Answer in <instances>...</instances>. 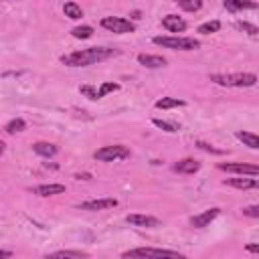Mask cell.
<instances>
[{
    "mask_svg": "<svg viewBox=\"0 0 259 259\" xmlns=\"http://www.w3.org/2000/svg\"><path fill=\"white\" fill-rule=\"evenodd\" d=\"M154 45L174 51H194L200 47V42L190 36H154Z\"/></svg>",
    "mask_w": 259,
    "mask_h": 259,
    "instance_id": "cell-3",
    "label": "cell"
},
{
    "mask_svg": "<svg viewBox=\"0 0 259 259\" xmlns=\"http://www.w3.org/2000/svg\"><path fill=\"white\" fill-rule=\"evenodd\" d=\"M119 89V85L117 83H103L101 87H99V91H97V97L101 99V97H105L107 93H111V91H117Z\"/></svg>",
    "mask_w": 259,
    "mask_h": 259,
    "instance_id": "cell-28",
    "label": "cell"
},
{
    "mask_svg": "<svg viewBox=\"0 0 259 259\" xmlns=\"http://www.w3.org/2000/svg\"><path fill=\"white\" fill-rule=\"evenodd\" d=\"M32 150L42 158H51V156H55L59 152V148L55 144H51V142H36V144H32Z\"/></svg>",
    "mask_w": 259,
    "mask_h": 259,
    "instance_id": "cell-17",
    "label": "cell"
},
{
    "mask_svg": "<svg viewBox=\"0 0 259 259\" xmlns=\"http://www.w3.org/2000/svg\"><path fill=\"white\" fill-rule=\"evenodd\" d=\"M225 184H229V186H233V188H239V190H249V188H257V186H259V182L255 180V176L243 178V174H241L239 178H227Z\"/></svg>",
    "mask_w": 259,
    "mask_h": 259,
    "instance_id": "cell-12",
    "label": "cell"
},
{
    "mask_svg": "<svg viewBox=\"0 0 259 259\" xmlns=\"http://www.w3.org/2000/svg\"><path fill=\"white\" fill-rule=\"evenodd\" d=\"M247 251H251V253H259V245H247Z\"/></svg>",
    "mask_w": 259,
    "mask_h": 259,
    "instance_id": "cell-33",
    "label": "cell"
},
{
    "mask_svg": "<svg viewBox=\"0 0 259 259\" xmlns=\"http://www.w3.org/2000/svg\"><path fill=\"white\" fill-rule=\"evenodd\" d=\"M210 81L223 87H253L257 83V75L255 73H229V75L214 73L210 75Z\"/></svg>",
    "mask_w": 259,
    "mask_h": 259,
    "instance_id": "cell-2",
    "label": "cell"
},
{
    "mask_svg": "<svg viewBox=\"0 0 259 259\" xmlns=\"http://www.w3.org/2000/svg\"><path fill=\"white\" fill-rule=\"evenodd\" d=\"M196 146L200 148V150H204V152H212V154H223V150H219V148H212L210 144H206V142H196Z\"/></svg>",
    "mask_w": 259,
    "mask_h": 259,
    "instance_id": "cell-31",
    "label": "cell"
},
{
    "mask_svg": "<svg viewBox=\"0 0 259 259\" xmlns=\"http://www.w3.org/2000/svg\"><path fill=\"white\" fill-rule=\"evenodd\" d=\"M237 28H239V30H245V32L251 34V36H257V32H259V28H257L255 24H251V22H239Z\"/></svg>",
    "mask_w": 259,
    "mask_h": 259,
    "instance_id": "cell-29",
    "label": "cell"
},
{
    "mask_svg": "<svg viewBox=\"0 0 259 259\" xmlns=\"http://www.w3.org/2000/svg\"><path fill=\"white\" fill-rule=\"evenodd\" d=\"M32 192L38 196H55L65 192V184H38L32 188Z\"/></svg>",
    "mask_w": 259,
    "mask_h": 259,
    "instance_id": "cell-13",
    "label": "cell"
},
{
    "mask_svg": "<svg viewBox=\"0 0 259 259\" xmlns=\"http://www.w3.org/2000/svg\"><path fill=\"white\" fill-rule=\"evenodd\" d=\"M79 93H81V95H85V97H87V99H91V101L99 99V97H97V89H95V87H91V85H81V87H79Z\"/></svg>",
    "mask_w": 259,
    "mask_h": 259,
    "instance_id": "cell-27",
    "label": "cell"
},
{
    "mask_svg": "<svg viewBox=\"0 0 259 259\" xmlns=\"http://www.w3.org/2000/svg\"><path fill=\"white\" fill-rule=\"evenodd\" d=\"M49 257H73V259H81V257H87V253L85 251H69V249H65V251H55Z\"/></svg>",
    "mask_w": 259,
    "mask_h": 259,
    "instance_id": "cell-24",
    "label": "cell"
},
{
    "mask_svg": "<svg viewBox=\"0 0 259 259\" xmlns=\"http://www.w3.org/2000/svg\"><path fill=\"white\" fill-rule=\"evenodd\" d=\"M138 63L148 67V69H158V67H164L166 65V59L160 57V55H138Z\"/></svg>",
    "mask_w": 259,
    "mask_h": 259,
    "instance_id": "cell-15",
    "label": "cell"
},
{
    "mask_svg": "<svg viewBox=\"0 0 259 259\" xmlns=\"http://www.w3.org/2000/svg\"><path fill=\"white\" fill-rule=\"evenodd\" d=\"M184 101L182 99H176V97H162L156 101V107L158 109H172V107H182Z\"/></svg>",
    "mask_w": 259,
    "mask_h": 259,
    "instance_id": "cell-20",
    "label": "cell"
},
{
    "mask_svg": "<svg viewBox=\"0 0 259 259\" xmlns=\"http://www.w3.org/2000/svg\"><path fill=\"white\" fill-rule=\"evenodd\" d=\"M176 4L186 12H196L202 8V0H176Z\"/></svg>",
    "mask_w": 259,
    "mask_h": 259,
    "instance_id": "cell-21",
    "label": "cell"
},
{
    "mask_svg": "<svg viewBox=\"0 0 259 259\" xmlns=\"http://www.w3.org/2000/svg\"><path fill=\"white\" fill-rule=\"evenodd\" d=\"M8 257H12V251H4V249H0V259H8Z\"/></svg>",
    "mask_w": 259,
    "mask_h": 259,
    "instance_id": "cell-32",
    "label": "cell"
},
{
    "mask_svg": "<svg viewBox=\"0 0 259 259\" xmlns=\"http://www.w3.org/2000/svg\"><path fill=\"white\" fill-rule=\"evenodd\" d=\"M225 8L229 12H239V10H253L257 8V2L255 0H225L223 2Z\"/></svg>",
    "mask_w": 259,
    "mask_h": 259,
    "instance_id": "cell-14",
    "label": "cell"
},
{
    "mask_svg": "<svg viewBox=\"0 0 259 259\" xmlns=\"http://www.w3.org/2000/svg\"><path fill=\"white\" fill-rule=\"evenodd\" d=\"M162 26L168 30V32H184L186 30V22L178 16V14H168L162 18Z\"/></svg>",
    "mask_w": 259,
    "mask_h": 259,
    "instance_id": "cell-11",
    "label": "cell"
},
{
    "mask_svg": "<svg viewBox=\"0 0 259 259\" xmlns=\"http://www.w3.org/2000/svg\"><path fill=\"white\" fill-rule=\"evenodd\" d=\"M130 148L127 146H121V144H113V146H103L99 148L93 156L95 160L99 162H115V160H123V158H130Z\"/></svg>",
    "mask_w": 259,
    "mask_h": 259,
    "instance_id": "cell-4",
    "label": "cell"
},
{
    "mask_svg": "<svg viewBox=\"0 0 259 259\" xmlns=\"http://www.w3.org/2000/svg\"><path fill=\"white\" fill-rule=\"evenodd\" d=\"M219 170L233 172V174H247V176H257L259 168L255 164H243V162H221Z\"/></svg>",
    "mask_w": 259,
    "mask_h": 259,
    "instance_id": "cell-7",
    "label": "cell"
},
{
    "mask_svg": "<svg viewBox=\"0 0 259 259\" xmlns=\"http://www.w3.org/2000/svg\"><path fill=\"white\" fill-rule=\"evenodd\" d=\"M219 212H221V208H217V206H212V208H208V210H204V212H200V214H194L192 219H190V225L194 227V229H202V227H208L217 217H219Z\"/></svg>",
    "mask_w": 259,
    "mask_h": 259,
    "instance_id": "cell-9",
    "label": "cell"
},
{
    "mask_svg": "<svg viewBox=\"0 0 259 259\" xmlns=\"http://www.w3.org/2000/svg\"><path fill=\"white\" fill-rule=\"evenodd\" d=\"M235 136H237V140H241L247 148H251V150H257V148H259V138H257L253 132H237Z\"/></svg>",
    "mask_w": 259,
    "mask_h": 259,
    "instance_id": "cell-18",
    "label": "cell"
},
{
    "mask_svg": "<svg viewBox=\"0 0 259 259\" xmlns=\"http://www.w3.org/2000/svg\"><path fill=\"white\" fill-rule=\"evenodd\" d=\"M101 26L115 34H127V32L136 30L134 22H130L127 18H121V16H105V18H101Z\"/></svg>",
    "mask_w": 259,
    "mask_h": 259,
    "instance_id": "cell-6",
    "label": "cell"
},
{
    "mask_svg": "<svg viewBox=\"0 0 259 259\" xmlns=\"http://www.w3.org/2000/svg\"><path fill=\"white\" fill-rule=\"evenodd\" d=\"M152 123H154L156 127H160V130L168 132V134L178 132V125H176V123H172V121H164V119H152Z\"/></svg>",
    "mask_w": 259,
    "mask_h": 259,
    "instance_id": "cell-25",
    "label": "cell"
},
{
    "mask_svg": "<svg viewBox=\"0 0 259 259\" xmlns=\"http://www.w3.org/2000/svg\"><path fill=\"white\" fill-rule=\"evenodd\" d=\"M71 34H73L75 38H89V36L93 34V28H91V26H75V28L71 30Z\"/></svg>",
    "mask_w": 259,
    "mask_h": 259,
    "instance_id": "cell-26",
    "label": "cell"
},
{
    "mask_svg": "<svg viewBox=\"0 0 259 259\" xmlns=\"http://www.w3.org/2000/svg\"><path fill=\"white\" fill-rule=\"evenodd\" d=\"M119 55L117 49H107V47H91V49H83V51H75L69 55L61 57V63L67 67H87V65H95L101 63L105 59H111Z\"/></svg>",
    "mask_w": 259,
    "mask_h": 259,
    "instance_id": "cell-1",
    "label": "cell"
},
{
    "mask_svg": "<svg viewBox=\"0 0 259 259\" xmlns=\"http://www.w3.org/2000/svg\"><path fill=\"white\" fill-rule=\"evenodd\" d=\"M63 12H65V16H67V18H71V20H79V18L83 16L81 6H79V4H75V2H65Z\"/></svg>",
    "mask_w": 259,
    "mask_h": 259,
    "instance_id": "cell-19",
    "label": "cell"
},
{
    "mask_svg": "<svg viewBox=\"0 0 259 259\" xmlns=\"http://www.w3.org/2000/svg\"><path fill=\"white\" fill-rule=\"evenodd\" d=\"M125 221H127L130 225H134V227H146V229H156V227L162 225L160 219L150 217V214H127Z\"/></svg>",
    "mask_w": 259,
    "mask_h": 259,
    "instance_id": "cell-10",
    "label": "cell"
},
{
    "mask_svg": "<svg viewBox=\"0 0 259 259\" xmlns=\"http://www.w3.org/2000/svg\"><path fill=\"white\" fill-rule=\"evenodd\" d=\"M198 168H200V162H196L192 158H184V160L174 164V170L182 172V174H194V172H198Z\"/></svg>",
    "mask_w": 259,
    "mask_h": 259,
    "instance_id": "cell-16",
    "label": "cell"
},
{
    "mask_svg": "<svg viewBox=\"0 0 259 259\" xmlns=\"http://www.w3.org/2000/svg\"><path fill=\"white\" fill-rule=\"evenodd\" d=\"M4 130H6L8 134H16V132H24V130H26V121H24V119H20V117H16V119H12V121H8Z\"/></svg>",
    "mask_w": 259,
    "mask_h": 259,
    "instance_id": "cell-22",
    "label": "cell"
},
{
    "mask_svg": "<svg viewBox=\"0 0 259 259\" xmlns=\"http://www.w3.org/2000/svg\"><path fill=\"white\" fill-rule=\"evenodd\" d=\"M113 206H117L115 198H93V200H85L79 204L81 210H107Z\"/></svg>",
    "mask_w": 259,
    "mask_h": 259,
    "instance_id": "cell-8",
    "label": "cell"
},
{
    "mask_svg": "<svg viewBox=\"0 0 259 259\" xmlns=\"http://www.w3.org/2000/svg\"><path fill=\"white\" fill-rule=\"evenodd\" d=\"M243 214H245V217H251V219H257V217H259V206H257V204L245 206V208H243Z\"/></svg>",
    "mask_w": 259,
    "mask_h": 259,
    "instance_id": "cell-30",
    "label": "cell"
},
{
    "mask_svg": "<svg viewBox=\"0 0 259 259\" xmlns=\"http://www.w3.org/2000/svg\"><path fill=\"white\" fill-rule=\"evenodd\" d=\"M221 28V22L219 20H208V22H202L198 26V32L200 34H210V32H217Z\"/></svg>",
    "mask_w": 259,
    "mask_h": 259,
    "instance_id": "cell-23",
    "label": "cell"
},
{
    "mask_svg": "<svg viewBox=\"0 0 259 259\" xmlns=\"http://www.w3.org/2000/svg\"><path fill=\"white\" fill-rule=\"evenodd\" d=\"M4 150H6V146H4V142H2V140H0V156H2V154H4Z\"/></svg>",
    "mask_w": 259,
    "mask_h": 259,
    "instance_id": "cell-34",
    "label": "cell"
},
{
    "mask_svg": "<svg viewBox=\"0 0 259 259\" xmlns=\"http://www.w3.org/2000/svg\"><path fill=\"white\" fill-rule=\"evenodd\" d=\"M121 257H182V253L178 251H170V249H154V247H138V249H130L123 251Z\"/></svg>",
    "mask_w": 259,
    "mask_h": 259,
    "instance_id": "cell-5",
    "label": "cell"
}]
</instances>
